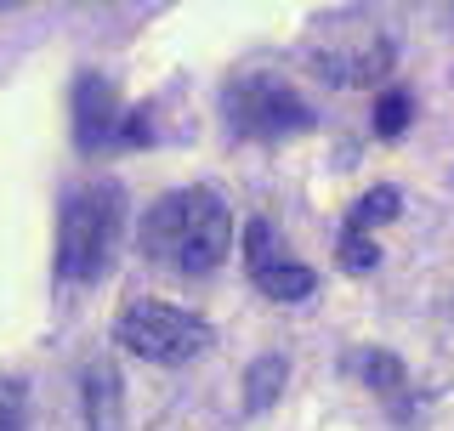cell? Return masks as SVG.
<instances>
[{
    "label": "cell",
    "instance_id": "6da1fadb",
    "mask_svg": "<svg viewBox=\"0 0 454 431\" xmlns=\"http://www.w3.org/2000/svg\"><path fill=\"white\" fill-rule=\"evenodd\" d=\"M137 239H142V255L170 272H210L227 262L233 216H227V205L210 188H176L148 205Z\"/></svg>",
    "mask_w": 454,
    "mask_h": 431
},
{
    "label": "cell",
    "instance_id": "7a4b0ae2",
    "mask_svg": "<svg viewBox=\"0 0 454 431\" xmlns=\"http://www.w3.org/2000/svg\"><path fill=\"white\" fill-rule=\"evenodd\" d=\"M120 239H125V193L114 182H85L68 193L63 222H57V272L68 284L103 278Z\"/></svg>",
    "mask_w": 454,
    "mask_h": 431
},
{
    "label": "cell",
    "instance_id": "3957f363",
    "mask_svg": "<svg viewBox=\"0 0 454 431\" xmlns=\"http://www.w3.org/2000/svg\"><path fill=\"white\" fill-rule=\"evenodd\" d=\"M114 341L125 352L148 357V364H188L210 347V324L199 312H182L170 301H153V295H137L125 301L120 324H114Z\"/></svg>",
    "mask_w": 454,
    "mask_h": 431
},
{
    "label": "cell",
    "instance_id": "277c9868",
    "mask_svg": "<svg viewBox=\"0 0 454 431\" xmlns=\"http://www.w3.org/2000/svg\"><path fill=\"white\" fill-rule=\"evenodd\" d=\"M222 108H227V125L250 142H278V137L312 131L307 97L278 74H239L222 91Z\"/></svg>",
    "mask_w": 454,
    "mask_h": 431
},
{
    "label": "cell",
    "instance_id": "5b68a950",
    "mask_svg": "<svg viewBox=\"0 0 454 431\" xmlns=\"http://www.w3.org/2000/svg\"><path fill=\"white\" fill-rule=\"evenodd\" d=\"M74 142L85 153H114V148H148V108H125L114 80L80 74L74 85Z\"/></svg>",
    "mask_w": 454,
    "mask_h": 431
},
{
    "label": "cell",
    "instance_id": "8992f818",
    "mask_svg": "<svg viewBox=\"0 0 454 431\" xmlns=\"http://www.w3.org/2000/svg\"><path fill=\"white\" fill-rule=\"evenodd\" d=\"M245 267H250V284L273 301H301L318 284L301 255H290V244H284V233L267 216H250L245 222Z\"/></svg>",
    "mask_w": 454,
    "mask_h": 431
},
{
    "label": "cell",
    "instance_id": "52a82bcc",
    "mask_svg": "<svg viewBox=\"0 0 454 431\" xmlns=\"http://www.w3.org/2000/svg\"><path fill=\"white\" fill-rule=\"evenodd\" d=\"M312 68H318V80H330V85H375V80H387V68H392V46L387 40L324 46V51H312Z\"/></svg>",
    "mask_w": 454,
    "mask_h": 431
},
{
    "label": "cell",
    "instance_id": "ba28073f",
    "mask_svg": "<svg viewBox=\"0 0 454 431\" xmlns=\"http://www.w3.org/2000/svg\"><path fill=\"white\" fill-rule=\"evenodd\" d=\"M347 369L364 386H375V392H397V386H403V364H397L387 347H352L347 352Z\"/></svg>",
    "mask_w": 454,
    "mask_h": 431
},
{
    "label": "cell",
    "instance_id": "9c48e42d",
    "mask_svg": "<svg viewBox=\"0 0 454 431\" xmlns=\"http://www.w3.org/2000/svg\"><path fill=\"white\" fill-rule=\"evenodd\" d=\"M284 375H290V369H284V357H278V352L255 357V364H250V375H245V409L255 414V409H267V404H273V397L284 392Z\"/></svg>",
    "mask_w": 454,
    "mask_h": 431
},
{
    "label": "cell",
    "instance_id": "30bf717a",
    "mask_svg": "<svg viewBox=\"0 0 454 431\" xmlns=\"http://www.w3.org/2000/svg\"><path fill=\"white\" fill-rule=\"evenodd\" d=\"M397 205H403V199H397V188H369V193L358 199V205L347 210V233L369 239L380 222H392V216H397Z\"/></svg>",
    "mask_w": 454,
    "mask_h": 431
},
{
    "label": "cell",
    "instance_id": "8fae6325",
    "mask_svg": "<svg viewBox=\"0 0 454 431\" xmlns=\"http://www.w3.org/2000/svg\"><path fill=\"white\" fill-rule=\"evenodd\" d=\"M28 426V386L18 375H0V431H23Z\"/></svg>",
    "mask_w": 454,
    "mask_h": 431
},
{
    "label": "cell",
    "instance_id": "7c38bea8",
    "mask_svg": "<svg viewBox=\"0 0 454 431\" xmlns=\"http://www.w3.org/2000/svg\"><path fill=\"white\" fill-rule=\"evenodd\" d=\"M409 114H415V108H409L403 91H380V103H375V131H380V137H403V131H409Z\"/></svg>",
    "mask_w": 454,
    "mask_h": 431
},
{
    "label": "cell",
    "instance_id": "4fadbf2b",
    "mask_svg": "<svg viewBox=\"0 0 454 431\" xmlns=\"http://www.w3.org/2000/svg\"><path fill=\"white\" fill-rule=\"evenodd\" d=\"M335 262L347 267V272H369V267H380V250H375V239L340 233V244H335Z\"/></svg>",
    "mask_w": 454,
    "mask_h": 431
}]
</instances>
